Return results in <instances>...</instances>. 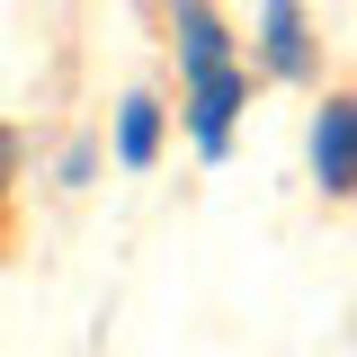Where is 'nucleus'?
I'll return each mask as SVG.
<instances>
[{
  "mask_svg": "<svg viewBox=\"0 0 357 357\" xmlns=\"http://www.w3.org/2000/svg\"><path fill=\"white\" fill-rule=\"evenodd\" d=\"M241 107H250V63H223V72L178 81V126H188V143H197V161H223V152H232Z\"/></svg>",
  "mask_w": 357,
  "mask_h": 357,
  "instance_id": "obj_1",
  "label": "nucleus"
},
{
  "mask_svg": "<svg viewBox=\"0 0 357 357\" xmlns=\"http://www.w3.org/2000/svg\"><path fill=\"white\" fill-rule=\"evenodd\" d=\"M250 54H259V72H268V81L304 89L312 72H321V45H312V9H304V0H259Z\"/></svg>",
  "mask_w": 357,
  "mask_h": 357,
  "instance_id": "obj_3",
  "label": "nucleus"
},
{
  "mask_svg": "<svg viewBox=\"0 0 357 357\" xmlns=\"http://www.w3.org/2000/svg\"><path fill=\"white\" fill-rule=\"evenodd\" d=\"M304 161H312V188H321L331 206H349V197H357V98H349V89H331V98L312 107Z\"/></svg>",
  "mask_w": 357,
  "mask_h": 357,
  "instance_id": "obj_2",
  "label": "nucleus"
},
{
  "mask_svg": "<svg viewBox=\"0 0 357 357\" xmlns=\"http://www.w3.org/2000/svg\"><path fill=\"white\" fill-rule=\"evenodd\" d=\"M98 143H107V161H116V170L143 178L152 161H161V143H170V107H161L152 89H134V98H116V116H107Z\"/></svg>",
  "mask_w": 357,
  "mask_h": 357,
  "instance_id": "obj_4",
  "label": "nucleus"
},
{
  "mask_svg": "<svg viewBox=\"0 0 357 357\" xmlns=\"http://www.w3.org/2000/svg\"><path fill=\"white\" fill-rule=\"evenodd\" d=\"M18 161H27V134H18V126H0V197L18 188Z\"/></svg>",
  "mask_w": 357,
  "mask_h": 357,
  "instance_id": "obj_6",
  "label": "nucleus"
},
{
  "mask_svg": "<svg viewBox=\"0 0 357 357\" xmlns=\"http://www.w3.org/2000/svg\"><path fill=\"white\" fill-rule=\"evenodd\" d=\"M98 161H107V143H98V134H72V143H63V161H54V188H89Z\"/></svg>",
  "mask_w": 357,
  "mask_h": 357,
  "instance_id": "obj_5",
  "label": "nucleus"
}]
</instances>
